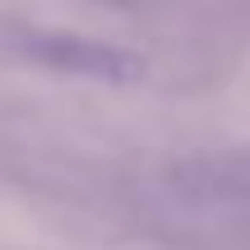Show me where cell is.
I'll return each mask as SVG.
<instances>
[{
    "instance_id": "7a4b0ae2",
    "label": "cell",
    "mask_w": 250,
    "mask_h": 250,
    "mask_svg": "<svg viewBox=\"0 0 250 250\" xmlns=\"http://www.w3.org/2000/svg\"><path fill=\"white\" fill-rule=\"evenodd\" d=\"M176 186H186L195 199L250 213V148L213 153V158H199L190 167H176Z\"/></svg>"
},
{
    "instance_id": "6da1fadb",
    "label": "cell",
    "mask_w": 250,
    "mask_h": 250,
    "mask_svg": "<svg viewBox=\"0 0 250 250\" xmlns=\"http://www.w3.org/2000/svg\"><path fill=\"white\" fill-rule=\"evenodd\" d=\"M19 56L37 70L51 74H70V79H93V83H139L148 74L139 51L98 42V37H79V33H56V28H19L9 37Z\"/></svg>"
},
{
    "instance_id": "3957f363",
    "label": "cell",
    "mask_w": 250,
    "mask_h": 250,
    "mask_svg": "<svg viewBox=\"0 0 250 250\" xmlns=\"http://www.w3.org/2000/svg\"><path fill=\"white\" fill-rule=\"evenodd\" d=\"M125 5H139V0H125Z\"/></svg>"
}]
</instances>
